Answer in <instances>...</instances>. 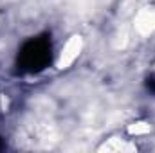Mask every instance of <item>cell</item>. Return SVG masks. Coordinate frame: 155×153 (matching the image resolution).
<instances>
[{
	"instance_id": "cell-1",
	"label": "cell",
	"mask_w": 155,
	"mask_h": 153,
	"mask_svg": "<svg viewBox=\"0 0 155 153\" xmlns=\"http://www.w3.org/2000/svg\"><path fill=\"white\" fill-rule=\"evenodd\" d=\"M52 60V43L49 34H40L27 40L16 56V67L22 72H41Z\"/></svg>"
},
{
	"instance_id": "cell-2",
	"label": "cell",
	"mask_w": 155,
	"mask_h": 153,
	"mask_svg": "<svg viewBox=\"0 0 155 153\" xmlns=\"http://www.w3.org/2000/svg\"><path fill=\"white\" fill-rule=\"evenodd\" d=\"M146 88H148L152 94H155V76H150L146 79Z\"/></svg>"
},
{
	"instance_id": "cell-3",
	"label": "cell",
	"mask_w": 155,
	"mask_h": 153,
	"mask_svg": "<svg viewBox=\"0 0 155 153\" xmlns=\"http://www.w3.org/2000/svg\"><path fill=\"white\" fill-rule=\"evenodd\" d=\"M2 148H4V144H2V141H0V150H2Z\"/></svg>"
}]
</instances>
